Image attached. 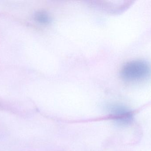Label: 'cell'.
Masks as SVG:
<instances>
[{"instance_id": "6da1fadb", "label": "cell", "mask_w": 151, "mask_h": 151, "mask_svg": "<svg viewBox=\"0 0 151 151\" xmlns=\"http://www.w3.org/2000/svg\"><path fill=\"white\" fill-rule=\"evenodd\" d=\"M151 74L150 66L143 60H135L126 64L122 69L121 76L127 81L142 80Z\"/></svg>"}, {"instance_id": "3957f363", "label": "cell", "mask_w": 151, "mask_h": 151, "mask_svg": "<svg viewBox=\"0 0 151 151\" xmlns=\"http://www.w3.org/2000/svg\"><path fill=\"white\" fill-rule=\"evenodd\" d=\"M35 18L36 21L42 24H48L50 21L49 16L46 12H43L36 13L35 16Z\"/></svg>"}, {"instance_id": "7a4b0ae2", "label": "cell", "mask_w": 151, "mask_h": 151, "mask_svg": "<svg viewBox=\"0 0 151 151\" xmlns=\"http://www.w3.org/2000/svg\"><path fill=\"white\" fill-rule=\"evenodd\" d=\"M109 117L116 123L122 126L129 124L133 120L132 112L125 106L112 105L108 108Z\"/></svg>"}]
</instances>
